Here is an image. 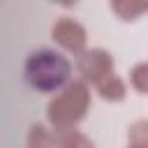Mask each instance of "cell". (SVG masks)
<instances>
[{"instance_id": "6da1fadb", "label": "cell", "mask_w": 148, "mask_h": 148, "mask_svg": "<svg viewBox=\"0 0 148 148\" xmlns=\"http://www.w3.org/2000/svg\"><path fill=\"white\" fill-rule=\"evenodd\" d=\"M25 81L39 90V92H56L60 90L72 74L69 60L56 51V49H37L28 56L25 67H23Z\"/></svg>"}]
</instances>
